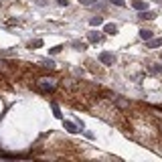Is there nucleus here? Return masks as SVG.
<instances>
[{"label": "nucleus", "mask_w": 162, "mask_h": 162, "mask_svg": "<svg viewBox=\"0 0 162 162\" xmlns=\"http://www.w3.org/2000/svg\"><path fill=\"white\" fill-rule=\"evenodd\" d=\"M55 85H57V83H55V79H39V89H43V91H53V89H55Z\"/></svg>", "instance_id": "nucleus-1"}, {"label": "nucleus", "mask_w": 162, "mask_h": 162, "mask_svg": "<svg viewBox=\"0 0 162 162\" xmlns=\"http://www.w3.org/2000/svg\"><path fill=\"white\" fill-rule=\"evenodd\" d=\"M99 61L104 63V65H114L116 57H114L112 53H108V51H105V53H99Z\"/></svg>", "instance_id": "nucleus-2"}, {"label": "nucleus", "mask_w": 162, "mask_h": 162, "mask_svg": "<svg viewBox=\"0 0 162 162\" xmlns=\"http://www.w3.org/2000/svg\"><path fill=\"white\" fill-rule=\"evenodd\" d=\"M140 18L152 20V18H156V14H154V12H150V10H140Z\"/></svg>", "instance_id": "nucleus-3"}, {"label": "nucleus", "mask_w": 162, "mask_h": 162, "mask_svg": "<svg viewBox=\"0 0 162 162\" xmlns=\"http://www.w3.org/2000/svg\"><path fill=\"white\" fill-rule=\"evenodd\" d=\"M63 126H65V130H67V132H71V134L79 132V130H77V126H75L73 122H63Z\"/></svg>", "instance_id": "nucleus-4"}, {"label": "nucleus", "mask_w": 162, "mask_h": 162, "mask_svg": "<svg viewBox=\"0 0 162 162\" xmlns=\"http://www.w3.org/2000/svg\"><path fill=\"white\" fill-rule=\"evenodd\" d=\"M132 6H134L136 10H146V2H142V0H134Z\"/></svg>", "instance_id": "nucleus-5"}, {"label": "nucleus", "mask_w": 162, "mask_h": 162, "mask_svg": "<svg viewBox=\"0 0 162 162\" xmlns=\"http://www.w3.org/2000/svg\"><path fill=\"white\" fill-rule=\"evenodd\" d=\"M140 39L150 41V39H152V31H146V28H142V31H140Z\"/></svg>", "instance_id": "nucleus-6"}, {"label": "nucleus", "mask_w": 162, "mask_h": 162, "mask_svg": "<svg viewBox=\"0 0 162 162\" xmlns=\"http://www.w3.org/2000/svg\"><path fill=\"white\" fill-rule=\"evenodd\" d=\"M87 39L91 41V43H99V41H101V35H99V33H89Z\"/></svg>", "instance_id": "nucleus-7"}, {"label": "nucleus", "mask_w": 162, "mask_h": 162, "mask_svg": "<svg viewBox=\"0 0 162 162\" xmlns=\"http://www.w3.org/2000/svg\"><path fill=\"white\" fill-rule=\"evenodd\" d=\"M89 24H91V27H99V24H104V18H101V16H93V18L89 20Z\"/></svg>", "instance_id": "nucleus-8"}, {"label": "nucleus", "mask_w": 162, "mask_h": 162, "mask_svg": "<svg viewBox=\"0 0 162 162\" xmlns=\"http://www.w3.org/2000/svg\"><path fill=\"white\" fill-rule=\"evenodd\" d=\"M105 33H108V35H116L118 27H116V24H105Z\"/></svg>", "instance_id": "nucleus-9"}, {"label": "nucleus", "mask_w": 162, "mask_h": 162, "mask_svg": "<svg viewBox=\"0 0 162 162\" xmlns=\"http://www.w3.org/2000/svg\"><path fill=\"white\" fill-rule=\"evenodd\" d=\"M160 45H162V39H150V43H148L150 49H156V47H160Z\"/></svg>", "instance_id": "nucleus-10"}, {"label": "nucleus", "mask_w": 162, "mask_h": 162, "mask_svg": "<svg viewBox=\"0 0 162 162\" xmlns=\"http://www.w3.org/2000/svg\"><path fill=\"white\" fill-rule=\"evenodd\" d=\"M71 45L75 47V49H79V51H83V49H87V45H85V43H79V41H73L71 43Z\"/></svg>", "instance_id": "nucleus-11"}, {"label": "nucleus", "mask_w": 162, "mask_h": 162, "mask_svg": "<svg viewBox=\"0 0 162 162\" xmlns=\"http://www.w3.org/2000/svg\"><path fill=\"white\" fill-rule=\"evenodd\" d=\"M28 47H31V49H39V47H43V41H41V39L31 41V45H28Z\"/></svg>", "instance_id": "nucleus-12"}, {"label": "nucleus", "mask_w": 162, "mask_h": 162, "mask_svg": "<svg viewBox=\"0 0 162 162\" xmlns=\"http://www.w3.org/2000/svg\"><path fill=\"white\" fill-rule=\"evenodd\" d=\"M43 67H49V69H53V67H55V63L53 61H51V59H43Z\"/></svg>", "instance_id": "nucleus-13"}, {"label": "nucleus", "mask_w": 162, "mask_h": 162, "mask_svg": "<svg viewBox=\"0 0 162 162\" xmlns=\"http://www.w3.org/2000/svg\"><path fill=\"white\" fill-rule=\"evenodd\" d=\"M51 108H53V112H55V118H61V112H59V105L55 104V101L51 104Z\"/></svg>", "instance_id": "nucleus-14"}, {"label": "nucleus", "mask_w": 162, "mask_h": 162, "mask_svg": "<svg viewBox=\"0 0 162 162\" xmlns=\"http://www.w3.org/2000/svg\"><path fill=\"white\" fill-rule=\"evenodd\" d=\"M83 6H91V4H95V0H79Z\"/></svg>", "instance_id": "nucleus-15"}, {"label": "nucleus", "mask_w": 162, "mask_h": 162, "mask_svg": "<svg viewBox=\"0 0 162 162\" xmlns=\"http://www.w3.org/2000/svg\"><path fill=\"white\" fill-rule=\"evenodd\" d=\"M61 49H63V47H53V49H51L49 53H51V55H57V53H59V51H61Z\"/></svg>", "instance_id": "nucleus-16"}, {"label": "nucleus", "mask_w": 162, "mask_h": 162, "mask_svg": "<svg viewBox=\"0 0 162 162\" xmlns=\"http://www.w3.org/2000/svg\"><path fill=\"white\" fill-rule=\"evenodd\" d=\"M112 4H116V6H126V2H124V0H112Z\"/></svg>", "instance_id": "nucleus-17"}, {"label": "nucleus", "mask_w": 162, "mask_h": 162, "mask_svg": "<svg viewBox=\"0 0 162 162\" xmlns=\"http://www.w3.org/2000/svg\"><path fill=\"white\" fill-rule=\"evenodd\" d=\"M152 71H156V73H162V67H160V65H154V67H152Z\"/></svg>", "instance_id": "nucleus-18"}, {"label": "nucleus", "mask_w": 162, "mask_h": 162, "mask_svg": "<svg viewBox=\"0 0 162 162\" xmlns=\"http://www.w3.org/2000/svg\"><path fill=\"white\" fill-rule=\"evenodd\" d=\"M35 2H37V4H39V6H45V4H47V2H49V0H35Z\"/></svg>", "instance_id": "nucleus-19"}, {"label": "nucleus", "mask_w": 162, "mask_h": 162, "mask_svg": "<svg viewBox=\"0 0 162 162\" xmlns=\"http://www.w3.org/2000/svg\"><path fill=\"white\" fill-rule=\"evenodd\" d=\"M69 4V0H59V6H67Z\"/></svg>", "instance_id": "nucleus-20"}]
</instances>
